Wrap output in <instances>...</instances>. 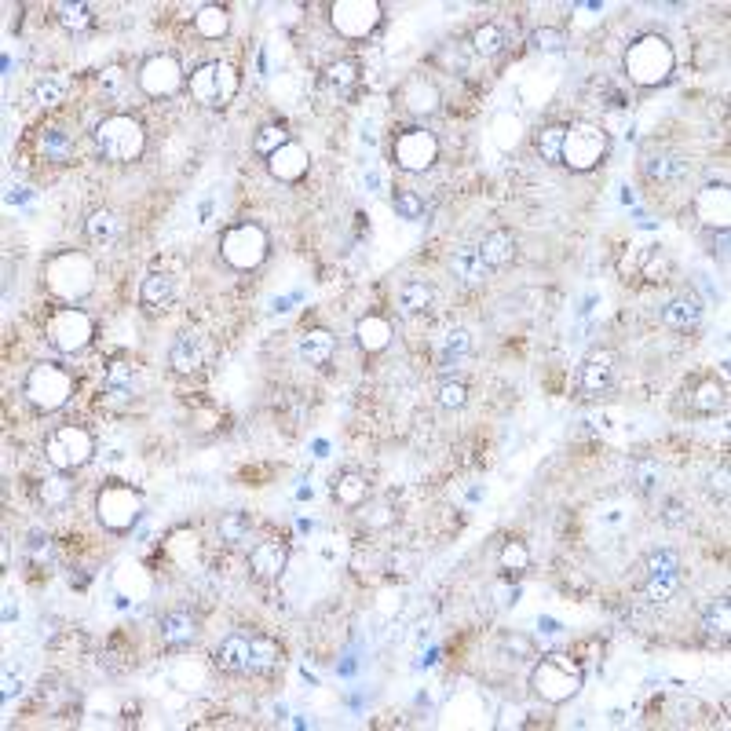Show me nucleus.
Listing matches in <instances>:
<instances>
[{"label":"nucleus","instance_id":"f257e3e1","mask_svg":"<svg viewBox=\"0 0 731 731\" xmlns=\"http://www.w3.org/2000/svg\"><path fill=\"white\" fill-rule=\"evenodd\" d=\"M96 278L99 267L85 249H59L41 267V282L48 297L63 300V304H81L96 289Z\"/></svg>","mask_w":731,"mask_h":731},{"label":"nucleus","instance_id":"f03ea898","mask_svg":"<svg viewBox=\"0 0 731 731\" xmlns=\"http://www.w3.org/2000/svg\"><path fill=\"white\" fill-rule=\"evenodd\" d=\"M622 70H626L629 85L658 88L677 70V52L662 33H640L636 41H629L626 55H622Z\"/></svg>","mask_w":731,"mask_h":731},{"label":"nucleus","instance_id":"7ed1b4c3","mask_svg":"<svg viewBox=\"0 0 731 731\" xmlns=\"http://www.w3.org/2000/svg\"><path fill=\"white\" fill-rule=\"evenodd\" d=\"M92 143L99 158L110 165H132L147 154V128L132 114H106L92 128Z\"/></svg>","mask_w":731,"mask_h":731},{"label":"nucleus","instance_id":"20e7f679","mask_svg":"<svg viewBox=\"0 0 731 731\" xmlns=\"http://www.w3.org/2000/svg\"><path fill=\"white\" fill-rule=\"evenodd\" d=\"M585 684V669L571 655H545L530 669V691L549 706L571 702Z\"/></svg>","mask_w":731,"mask_h":731},{"label":"nucleus","instance_id":"39448f33","mask_svg":"<svg viewBox=\"0 0 731 731\" xmlns=\"http://www.w3.org/2000/svg\"><path fill=\"white\" fill-rule=\"evenodd\" d=\"M611 154V136L604 125L596 121H567V136H563L560 165L571 172H593L600 169Z\"/></svg>","mask_w":731,"mask_h":731},{"label":"nucleus","instance_id":"423d86ee","mask_svg":"<svg viewBox=\"0 0 731 731\" xmlns=\"http://www.w3.org/2000/svg\"><path fill=\"white\" fill-rule=\"evenodd\" d=\"M22 395H26V403L33 410L55 414V410H63L74 399V377L59 362H37V366H30L26 381H22Z\"/></svg>","mask_w":731,"mask_h":731},{"label":"nucleus","instance_id":"0eeeda50","mask_svg":"<svg viewBox=\"0 0 731 731\" xmlns=\"http://www.w3.org/2000/svg\"><path fill=\"white\" fill-rule=\"evenodd\" d=\"M143 509H147L143 490L132 487V483H121V479L106 483V487L96 494V520H99V527L110 530V534H125V530L136 527Z\"/></svg>","mask_w":731,"mask_h":731},{"label":"nucleus","instance_id":"6e6552de","mask_svg":"<svg viewBox=\"0 0 731 731\" xmlns=\"http://www.w3.org/2000/svg\"><path fill=\"white\" fill-rule=\"evenodd\" d=\"M267 253H271V234H267L256 220L231 223V227L220 234L223 264L234 267V271H256V267L267 260Z\"/></svg>","mask_w":731,"mask_h":731},{"label":"nucleus","instance_id":"1a4fd4ad","mask_svg":"<svg viewBox=\"0 0 731 731\" xmlns=\"http://www.w3.org/2000/svg\"><path fill=\"white\" fill-rule=\"evenodd\" d=\"M238 88H242V74L227 59H209L191 74V96L205 110H227L238 96Z\"/></svg>","mask_w":731,"mask_h":731},{"label":"nucleus","instance_id":"9d476101","mask_svg":"<svg viewBox=\"0 0 731 731\" xmlns=\"http://www.w3.org/2000/svg\"><path fill=\"white\" fill-rule=\"evenodd\" d=\"M44 340L59 355H81L96 340V318L88 315L85 308H74V304L55 308L52 315L44 318Z\"/></svg>","mask_w":731,"mask_h":731},{"label":"nucleus","instance_id":"9b49d317","mask_svg":"<svg viewBox=\"0 0 731 731\" xmlns=\"http://www.w3.org/2000/svg\"><path fill=\"white\" fill-rule=\"evenodd\" d=\"M96 457V439L85 424H59L48 439H44V461L59 472H77Z\"/></svg>","mask_w":731,"mask_h":731},{"label":"nucleus","instance_id":"f8f14e48","mask_svg":"<svg viewBox=\"0 0 731 731\" xmlns=\"http://www.w3.org/2000/svg\"><path fill=\"white\" fill-rule=\"evenodd\" d=\"M136 85H139V92L150 99H172V96H180L183 85H187V70H183V63L176 55L154 52L139 63Z\"/></svg>","mask_w":731,"mask_h":731},{"label":"nucleus","instance_id":"ddd939ff","mask_svg":"<svg viewBox=\"0 0 731 731\" xmlns=\"http://www.w3.org/2000/svg\"><path fill=\"white\" fill-rule=\"evenodd\" d=\"M392 161L395 169L403 172H428L439 161V139L435 132H428L424 125H410V128H399L392 136Z\"/></svg>","mask_w":731,"mask_h":731},{"label":"nucleus","instance_id":"4468645a","mask_svg":"<svg viewBox=\"0 0 731 731\" xmlns=\"http://www.w3.org/2000/svg\"><path fill=\"white\" fill-rule=\"evenodd\" d=\"M384 19V8L377 0H333L329 4V26L344 41H366Z\"/></svg>","mask_w":731,"mask_h":731},{"label":"nucleus","instance_id":"2eb2a0df","mask_svg":"<svg viewBox=\"0 0 731 731\" xmlns=\"http://www.w3.org/2000/svg\"><path fill=\"white\" fill-rule=\"evenodd\" d=\"M618 377V355L611 348H593L578 366V392L582 399H604L615 388Z\"/></svg>","mask_w":731,"mask_h":731},{"label":"nucleus","instance_id":"dca6fc26","mask_svg":"<svg viewBox=\"0 0 731 731\" xmlns=\"http://www.w3.org/2000/svg\"><path fill=\"white\" fill-rule=\"evenodd\" d=\"M395 103L410 117H435L443 110V92L428 74H414L395 88Z\"/></svg>","mask_w":731,"mask_h":731},{"label":"nucleus","instance_id":"f3484780","mask_svg":"<svg viewBox=\"0 0 731 731\" xmlns=\"http://www.w3.org/2000/svg\"><path fill=\"white\" fill-rule=\"evenodd\" d=\"M680 556L673 549H655L647 552L644 560V578H647V596L651 600H669L680 589Z\"/></svg>","mask_w":731,"mask_h":731},{"label":"nucleus","instance_id":"a211bd4d","mask_svg":"<svg viewBox=\"0 0 731 731\" xmlns=\"http://www.w3.org/2000/svg\"><path fill=\"white\" fill-rule=\"evenodd\" d=\"M691 212H695V220H699L702 227L728 234V227H731V191H728V183H706V187L695 194Z\"/></svg>","mask_w":731,"mask_h":731},{"label":"nucleus","instance_id":"6ab92c4d","mask_svg":"<svg viewBox=\"0 0 731 731\" xmlns=\"http://www.w3.org/2000/svg\"><path fill=\"white\" fill-rule=\"evenodd\" d=\"M684 410L695 417H713L728 410V384L717 377H691L684 384Z\"/></svg>","mask_w":731,"mask_h":731},{"label":"nucleus","instance_id":"aec40b11","mask_svg":"<svg viewBox=\"0 0 731 731\" xmlns=\"http://www.w3.org/2000/svg\"><path fill=\"white\" fill-rule=\"evenodd\" d=\"M249 658H253V629H234L212 651V666L227 673V677H245L249 673Z\"/></svg>","mask_w":731,"mask_h":731},{"label":"nucleus","instance_id":"412c9836","mask_svg":"<svg viewBox=\"0 0 731 731\" xmlns=\"http://www.w3.org/2000/svg\"><path fill=\"white\" fill-rule=\"evenodd\" d=\"M205 362H209V337L202 329H183L180 337L172 340L169 366L183 377H191V373L205 370Z\"/></svg>","mask_w":731,"mask_h":731},{"label":"nucleus","instance_id":"4be33fe9","mask_svg":"<svg viewBox=\"0 0 731 731\" xmlns=\"http://www.w3.org/2000/svg\"><path fill=\"white\" fill-rule=\"evenodd\" d=\"M289 556H293L289 541L267 538L260 545H253V552H249V571H253L256 582H278L289 567Z\"/></svg>","mask_w":731,"mask_h":731},{"label":"nucleus","instance_id":"5701e85b","mask_svg":"<svg viewBox=\"0 0 731 731\" xmlns=\"http://www.w3.org/2000/svg\"><path fill=\"white\" fill-rule=\"evenodd\" d=\"M267 172H271L278 183H300L311 172V150L304 147V143H297V139H289L286 147L275 150V154L267 158Z\"/></svg>","mask_w":731,"mask_h":731},{"label":"nucleus","instance_id":"b1692460","mask_svg":"<svg viewBox=\"0 0 731 731\" xmlns=\"http://www.w3.org/2000/svg\"><path fill=\"white\" fill-rule=\"evenodd\" d=\"M702 315H706V304H702V297L695 293V289H684V293H677V297H673L666 308H662V326L677 329V333H688V329L699 326Z\"/></svg>","mask_w":731,"mask_h":731},{"label":"nucleus","instance_id":"393cba45","mask_svg":"<svg viewBox=\"0 0 731 731\" xmlns=\"http://www.w3.org/2000/svg\"><path fill=\"white\" fill-rule=\"evenodd\" d=\"M103 395L110 403H132L139 395V370L132 362L114 359L103 370Z\"/></svg>","mask_w":731,"mask_h":731},{"label":"nucleus","instance_id":"a878e982","mask_svg":"<svg viewBox=\"0 0 731 731\" xmlns=\"http://www.w3.org/2000/svg\"><path fill=\"white\" fill-rule=\"evenodd\" d=\"M640 172H644L651 183H680L691 172V165L673 150H647L640 158Z\"/></svg>","mask_w":731,"mask_h":731},{"label":"nucleus","instance_id":"bb28decb","mask_svg":"<svg viewBox=\"0 0 731 731\" xmlns=\"http://www.w3.org/2000/svg\"><path fill=\"white\" fill-rule=\"evenodd\" d=\"M479 256H483V264L490 271H498V267H509L516 256H520V238L509 231V227H498V231L483 234V242L476 245Z\"/></svg>","mask_w":731,"mask_h":731},{"label":"nucleus","instance_id":"cd10ccee","mask_svg":"<svg viewBox=\"0 0 731 731\" xmlns=\"http://www.w3.org/2000/svg\"><path fill=\"white\" fill-rule=\"evenodd\" d=\"M172 300H176V278H172L169 271H150V275L139 282V308L150 311V315L172 308Z\"/></svg>","mask_w":731,"mask_h":731},{"label":"nucleus","instance_id":"c85d7f7f","mask_svg":"<svg viewBox=\"0 0 731 731\" xmlns=\"http://www.w3.org/2000/svg\"><path fill=\"white\" fill-rule=\"evenodd\" d=\"M395 308L406 318L428 315L435 308V286L428 278H406L403 286H399V293H395Z\"/></svg>","mask_w":731,"mask_h":731},{"label":"nucleus","instance_id":"c756f323","mask_svg":"<svg viewBox=\"0 0 731 731\" xmlns=\"http://www.w3.org/2000/svg\"><path fill=\"white\" fill-rule=\"evenodd\" d=\"M333 351H337V337L326 326H311L297 337V355L308 366H326L333 359Z\"/></svg>","mask_w":731,"mask_h":731},{"label":"nucleus","instance_id":"7c9ffc66","mask_svg":"<svg viewBox=\"0 0 731 731\" xmlns=\"http://www.w3.org/2000/svg\"><path fill=\"white\" fill-rule=\"evenodd\" d=\"M74 472H59V468H52L48 476H41L37 479V501H41L44 509H52V512H59V509H66L70 501H74Z\"/></svg>","mask_w":731,"mask_h":731},{"label":"nucleus","instance_id":"2f4dec72","mask_svg":"<svg viewBox=\"0 0 731 731\" xmlns=\"http://www.w3.org/2000/svg\"><path fill=\"white\" fill-rule=\"evenodd\" d=\"M37 154H41L48 165H70L77 154V139L59 125H48L41 128V136H37Z\"/></svg>","mask_w":731,"mask_h":731},{"label":"nucleus","instance_id":"473e14b6","mask_svg":"<svg viewBox=\"0 0 731 731\" xmlns=\"http://www.w3.org/2000/svg\"><path fill=\"white\" fill-rule=\"evenodd\" d=\"M158 633H161V644L172 647V651H180V647L194 644V636H198V618H194L191 611H169V615H161Z\"/></svg>","mask_w":731,"mask_h":731},{"label":"nucleus","instance_id":"72a5a7b5","mask_svg":"<svg viewBox=\"0 0 731 731\" xmlns=\"http://www.w3.org/2000/svg\"><path fill=\"white\" fill-rule=\"evenodd\" d=\"M362 81V66L355 59H333V63L322 70V85H326L329 96L348 99Z\"/></svg>","mask_w":731,"mask_h":731},{"label":"nucleus","instance_id":"f704fd0d","mask_svg":"<svg viewBox=\"0 0 731 731\" xmlns=\"http://www.w3.org/2000/svg\"><path fill=\"white\" fill-rule=\"evenodd\" d=\"M392 322L384 315H362L359 322H355V340H359V348L366 351V355H381L388 344H392Z\"/></svg>","mask_w":731,"mask_h":731},{"label":"nucleus","instance_id":"c9c22d12","mask_svg":"<svg viewBox=\"0 0 731 731\" xmlns=\"http://www.w3.org/2000/svg\"><path fill=\"white\" fill-rule=\"evenodd\" d=\"M66 96H70V77H66L63 70H48V74L37 77L33 88H30V99L41 106V110H55V106H63Z\"/></svg>","mask_w":731,"mask_h":731},{"label":"nucleus","instance_id":"e433bc0d","mask_svg":"<svg viewBox=\"0 0 731 731\" xmlns=\"http://www.w3.org/2000/svg\"><path fill=\"white\" fill-rule=\"evenodd\" d=\"M333 501H337L340 509H362L366 501H370V483H366V476H359V472H340V476H333Z\"/></svg>","mask_w":731,"mask_h":731},{"label":"nucleus","instance_id":"4c0bfd02","mask_svg":"<svg viewBox=\"0 0 731 731\" xmlns=\"http://www.w3.org/2000/svg\"><path fill=\"white\" fill-rule=\"evenodd\" d=\"M450 271H454V278H461L465 286H483L490 278V267L483 264V256H479L476 245H461V249H454V256H450Z\"/></svg>","mask_w":731,"mask_h":731},{"label":"nucleus","instance_id":"58836bf2","mask_svg":"<svg viewBox=\"0 0 731 731\" xmlns=\"http://www.w3.org/2000/svg\"><path fill=\"white\" fill-rule=\"evenodd\" d=\"M121 216H117L114 209H96V212H88V220H85V238L92 245H99V249H110V245L121 238Z\"/></svg>","mask_w":731,"mask_h":731},{"label":"nucleus","instance_id":"ea45409f","mask_svg":"<svg viewBox=\"0 0 731 731\" xmlns=\"http://www.w3.org/2000/svg\"><path fill=\"white\" fill-rule=\"evenodd\" d=\"M699 629H702V636H706V644H713V647L728 644V636H731V604L724 600V596H721V600H713V604L702 611Z\"/></svg>","mask_w":731,"mask_h":731},{"label":"nucleus","instance_id":"a19ab883","mask_svg":"<svg viewBox=\"0 0 731 731\" xmlns=\"http://www.w3.org/2000/svg\"><path fill=\"white\" fill-rule=\"evenodd\" d=\"M194 33L202 41H223L231 33V11L223 8V4H202V8L194 11Z\"/></svg>","mask_w":731,"mask_h":731},{"label":"nucleus","instance_id":"79ce46f5","mask_svg":"<svg viewBox=\"0 0 731 731\" xmlns=\"http://www.w3.org/2000/svg\"><path fill=\"white\" fill-rule=\"evenodd\" d=\"M435 355H439V366H457L472 355V333L465 326H450L443 337L435 340Z\"/></svg>","mask_w":731,"mask_h":731},{"label":"nucleus","instance_id":"37998d69","mask_svg":"<svg viewBox=\"0 0 731 731\" xmlns=\"http://www.w3.org/2000/svg\"><path fill=\"white\" fill-rule=\"evenodd\" d=\"M114 589L121 593V600H147L154 582H150V574L139 563H121L114 574Z\"/></svg>","mask_w":731,"mask_h":731},{"label":"nucleus","instance_id":"c03bdc74","mask_svg":"<svg viewBox=\"0 0 731 731\" xmlns=\"http://www.w3.org/2000/svg\"><path fill=\"white\" fill-rule=\"evenodd\" d=\"M278 666H282V644H278L275 636L253 633V658H249V673H256V677H267V673H275Z\"/></svg>","mask_w":731,"mask_h":731},{"label":"nucleus","instance_id":"a18cd8bd","mask_svg":"<svg viewBox=\"0 0 731 731\" xmlns=\"http://www.w3.org/2000/svg\"><path fill=\"white\" fill-rule=\"evenodd\" d=\"M468 44H472V52L490 59V55H501L505 52V44H509V33L501 22H479L476 30L468 33Z\"/></svg>","mask_w":731,"mask_h":731},{"label":"nucleus","instance_id":"49530a36","mask_svg":"<svg viewBox=\"0 0 731 731\" xmlns=\"http://www.w3.org/2000/svg\"><path fill=\"white\" fill-rule=\"evenodd\" d=\"M55 19H59L63 30L85 33L96 26V8L85 4V0H63V4H55Z\"/></svg>","mask_w":731,"mask_h":731},{"label":"nucleus","instance_id":"de8ad7c7","mask_svg":"<svg viewBox=\"0 0 731 731\" xmlns=\"http://www.w3.org/2000/svg\"><path fill=\"white\" fill-rule=\"evenodd\" d=\"M563 136H567V121H552V125L534 132V150H538V158L545 161V165H560Z\"/></svg>","mask_w":731,"mask_h":731},{"label":"nucleus","instance_id":"09e8293b","mask_svg":"<svg viewBox=\"0 0 731 731\" xmlns=\"http://www.w3.org/2000/svg\"><path fill=\"white\" fill-rule=\"evenodd\" d=\"M249 530H253V516L242 509H234V512H223L220 516V523H216V538H220V545L234 549V545L249 541Z\"/></svg>","mask_w":731,"mask_h":731},{"label":"nucleus","instance_id":"8fccbe9b","mask_svg":"<svg viewBox=\"0 0 731 731\" xmlns=\"http://www.w3.org/2000/svg\"><path fill=\"white\" fill-rule=\"evenodd\" d=\"M669 275H673V256H669L666 245H647L644 256H640V278H647V282H669Z\"/></svg>","mask_w":731,"mask_h":731},{"label":"nucleus","instance_id":"3c124183","mask_svg":"<svg viewBox=\"0 0 731 731\" xmlns=\"http://www.w3.org/2000/svg\"><path fill=\"white\" fill-rule=\"evenodd\" d=\"M629 483H633L636 494L651 498L658 490V483H662V465H658L655 457H636V461H629Z\"/></svg>","mask_w":731,"mask_h":731},{"label":"nucleus","instance_id":"603ef678","mask_svg":"<svg viewBox=\"0 0 731 731\" xmlns=\"http://www.w3.org/2000/svg\"><path fill=\"white\" fill-rule=\"evenodd\" d=\"M501 574L505 578H520L523 571L530 567V549H527V541H520V538H509L505 545H501Z\"/></svg>","mask_w":731,"mask_h":731},{"label":"nucleus","instance_id":"864d4df0","mask_svg":"<svg viewBox=\"0 0 731 731\" xmlns=\"http://www.w3.org/2000/svg\"><path fill=\"white\" fill-rule=\"evenodd\" d=\"M289 128L286 125H275V121H271V125H260L256 128V136H253V154H260V158H271V154H275V150H282L289 143Z\"/></svg>","mask_w":731,"mask_h":731},{"label":"nucleus","instance_id":"5fc2aeb1","mask_svg":"<svg viewBox=\"0 0 731 731\" xmlns=\"http://www.w3.org/2000/svg\"><path fill=\"white\" fill-rule=\"evenodd\" d=\"M392 209H395V216H399V220H410V223L424 220V198L417 191H410V187H395Z\"/></svg>","mask_w":731,"mask_h":731},{"label":"nucleus","instance_id":"6e6d98bb","mask_svg":"<svg viewBox=\"0 0 731 731\" xmlns=\"http://www.w3.org/2000/svg\"><path fill=\"white\" fill-rule=\"evenodd\" d=\"M523 139V121L516 114H498L494 117V143L501 150H516Z\"/></svg>","mask_w":731,"mask_h":731},{"label":"nucleus","instance_id":"4d7b16f0","mask_svg":"<svg viewBox=\"0 0 731 731\" xmlns=\"http://www.w3.org/2000/svg\"><path fill=\"white\" fill-rule=\"evenodd\" d=\"M435 399L443 410H465L468 406V384L457 381V377H443L439 388H435Z\"/></svg>","mask_w":731,"mask_h":731},{"label":"nucleus","instance_id":"13d9d810","mask_svg":"<svg viewBox=\"0 0 731 731\" xmlns=\"http://www.w3.org/2000/svg\"><path fill=\"white\" fill-rule=\"evenodd\" d=\"M530 48L545 55H560L567 48V33L560 26H538V30L530 33Z\"/></svg>","mask_w":731,"mask_h":731},{"label":"nucleus","instance_id":"bf43d9fd","mask_svg":"<svg viewBox=\"0 0 731 731\" xmlns=\"http://www.w3.org/2000/svg\"><path fill=\"white\" fill-rule=\"evenodd\" d=\"M567 655H571L582 669L589 666V662H604V640H596V636L593 640H582V644H574Z\"/></svg>","mask_w":731,"mask_h":731},{"label":"nucleus","instance_id":"052dcab7","mask_svg":"<svg viewBox=\"0 0 731 731\" xmlns=\"http://www.w3.org/2000/svg\"><path fill=\"white\" fill-rule=\"evenodd\" d=\"M125 85H128V74L121 66H106V70H99V92H103V96H121Z\"/></svg>","mask_w":731,"mask_h":731},{"label":"nucleus","instance_id":"680f3d73","mask_svg":"<svg viewBox=\"0 0 731 731\" xmlns=\"http://www.w3.org/2000/svg\"><path fill=\"white\" fill-rule=\"evenodd\" d=\"M26 549H30V560L37 563V567L55 560V545H52V538H48V534H30Z\"/></svg>","mask_w":731,"mask_h":731},{"label":"nucleus","instance_id":"e2e57ef3","mask_svg":"<svg viewBox=\"0 0 731 731\" xmlns=\"http://www.w3.org/2000/svg\"><path fill=\"white\" fill-rule=\"evenodd\" d=\"M662 523H666V527H688V509H684V501L669 498L666 505H662Z\"/></svg>","mask_w":731,"mask_h":731},{"label":"nucleus","instance_id":"0e129e2a","mask_svg":"<svg viewBox=\"0 0 731 731\" xmlns=\"http://www.w3.org/2000/svg\"><path fill=\"white\" fill-rule=\"evenodd\" d=\"M501 651H512V655L530 658L534 655V640H530V636H520V633H509V636H501Z\"/></svg>","mask_w":731,"mask_h":731},{"label":"nucleus","instance_id":"69168bd1","mask_svg":"<svg viewBox=\"0 0 731 731\" xmlns=\"http://www.w3.org/2000/svg\"><path fill=\"white\" fill-rule=\"evenodd\" d=\"M414 563H417V556H414V552L395 549L392 556H388V563H384V571H388V574H392V578H395V574H406L403 567H414Z\"/></svg>","mask_w":731,"mask_h":731},{"label":"nucleus","instance_id":"338daca9","mask_svg":"<svg viewBox=\"0 0 731 731\" xmlns=\"http://www.w3.org/2000/svg\"><path fill=\"white\" fill-rule=\"evenodd\" d=\"M710 490H713V494L721 490V498L728 494V465H721V472H717V476L710 479Z\"/></svg>","mask_w":731,"mask_h":731},{"label":"nucleus","instance_id":"774afa93","mask_svg":"<svg viewBox=\"0 0 731 731\" xmlns=\"http://www.w3.org/2000/svg\"><path fill=\"white\" fill-rule=\"evenodd\" d=\"M19 691H22L19 677H4V695H8V699H11V695H19Z\"/></svg>","mask_w":731,"mask_h":731}]
</instances>
